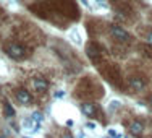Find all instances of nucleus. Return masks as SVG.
I'll return each mask as SVG.
<instances>
[{"label": "nucleus", "instance_id": "6e6552de", "mask_svg": "<svg viewBox=\"0 0 152 138\" xmlns=\"http://www.w3.org/2000/svg\"><path fill=\"white\" fill-rule=\"evenodd\" d=\"M32 86H34V89L37 93H45L47 89H49V81L42 77H36L32 80Z\"/></svg>", "mask_w": 152, "mask_h": 138}, {"label": "nucleus", "instance_id": "f3484780", "mask_svg": "<svg viewBox=\"0 0 152 138\" xmlns=\"http://www.w3.org/2000/svg\"><path fill=\"white\" fill-rule=\"evenodd\" d=\"M108 135L112 138H121V135L118 132H115V128H108Z\"/></svg>", "mask_w": 152, "mask_h": 138}, {"label": "nucleus", "instance_id": "4be33fe9", "mask_svg": "<svg viewBox=\"0 0 152 138\" xmlns=\"http://www.w3.org/2000/svg\"><path fill=\"white\" fill-rule=\"evenodd\" d=\"M0 138H7V135H5V133H3V132H2V130H0Z\"/></svg>", "mask_w": 152, "mask_h": 138}, {"label": "nucleus", "instance_id": "393cba45", "mask_svg": "<svg viewBox=\"0 0 152 138\" xmlns=\"http://www.w3.org/2000/svg\"><path fill=\"white\" fill-rule=\"evenodd\" d=\"M149 103H151V106H152V96L149 97Z\"/></svg>", "mask_w": 152, "mask_h": 138}, {"label": "nucleus", "instance_id": "5701e85b", "mask_svg": "<svg viewBox=\"0 0 152 138\" xmlns=\"http://www.w3.org/2000/svg\"><path fill=\"white\" fill-rule=\"evenodd\" d=\"M61 138H73V137H71V135H68V133H65V135L61 137Z\"/></svg>", "mask_w": 152, "mask_h": 138}, {"label": "nucleus", "instance_id": "412c9836", "mask_svg": "<svg viewBox=\"0 0 152 138\" xmlns=\"http://www.w3.org/2000/svg\"><path fill=\"white\" fill-rule=\"evenodd\" d=\"M79 2L83 3V5H86V7H89V3H88V0H79Z\"/></svg>", "mask_w": 152, "mask_h": 138}, {"label": "nucleus", "instance_id": "f257e3e1", "mask_svg": "<svg viewBox=\"0 0 152 138\" xmlns=\"http://www.w3.org/2000/svg\"><path fill=\"white\" fill-rule=\"evenodd\" d=\"M31 10L39 16H44V13H52L53 16L61 15L65 18H70V20H75V18L79 16V12L73 0H50V2H44V3H39V5H32ZM53 16H52V21H53Z\"/></svg>", "mask_w": 152, "mask_h": 138}, {"label": "nucleus", "instance_id": "f8f14e48", "mask_svg": "<svg viewBox=\"0 0 152 138\" xmlns=\"http://www.w3.org/2000/svg\"><path fill=\"white\" fill-rule=\"evenodd\" d=\"M3 111H5V117L7 119H12L13 115H15V109L12 107V104H10L8 101H5V103H3Z\"/></svg>", "mask_w": 152, "mask_h": 138}, {"label": "nucleus", "instance_id": "aec40b11", "mask_svg": "<svg viewBox=\"0 0 152 138\" xmlns=\"http://www.w3.org/2000/svg\"><path fill=\"white\" fill-rule=\"evenodd\" d=\"M86 127H88V128H96V123H94V122H88V123H86Z\"/></svg>", "mask_w": 152, "mask_h": 138}, {"label": "nucleus", "instance_id": "1a4fd4ad", "mask_svg": "<svg viewBox=\"0 0 152 138\" xmlns=\"http://www.w3.org/2000/svg\"><path fill=\"white\" fill-rule=\"evenodd\" d=\"M16 99H18V103L20 104H23V106H28V104L32 101V97H31V94L26 91V89H23V88H20V89H16Z\"/></svg>", "mask_w": 152, "mask_h": 138}, {"label": "nucleus", "instance_id": "2eb2a0df", "mask_svg": "<svg viewBox=\"0 0 152 138\" xmlns=\"http://www.w3.org/2000/svg\"><path fill=\"white\" fill-rule=\"evenodd\" d=\"M139 49H141V52H142L144 55H147V57H151V59H152V49L149 46H141Z\"/></svg>", "mask_w": 152, "mask_h": 138}, {"label": "nucleus", "instance_id": "a878e982", "mask_svg": "<svg viewBox=\"0 0 152 138\" xmlns=\"http://www.w3.org/2000/svg\"><path fill=\"white\" fill-rule=\"evenodd\" d=\"M23 138H29V137H23Z\"/></svg>", "mask_w": 152, "mask_h": 138}, {"label": "nucleus", "instance_id": "a211bd4d", "mask_svg": "<svg viewBox=\"0 0 152 138\" xmlns=\"http://www.w3.org/2000/svg\"><path fill=\"white\" fill-rule=\"evenodd\" d=\"M146 41H147V44L152 46V31H147V34H146Z\"/></svg>", "mask_w": 152, "mask_h": 138}, {"label": "nucleus", "instance_id": "4468645a", "mask_svg": "<svg viewBox=\"0 0 152 138\" xmlns=\"http://www.w3.org/2000/svg\"><path fill=\"white\" fill-rule=\"evenodd\" d=\"M70 38H71V41L76 42V44H81V38H79V34H78V31L73 30V31H70Z\"/></svg>", "mask_w": 152, "mask_h": 138}, {"label": "nucleus", "instance_id": "20e7f679", "mask_svg": "<svg viewBox=\"0 0 152 138\" xmlns=\"http://www.w3.org/2000/svg\"><path fill=\"white\" fill-rule=\"evenodd\" d=\"M110 34L118 42H128L129 41V32L126 30H123L121 26H118V24H110Z\"/></svg>", "mask_w": 152, "mask_h": 138}, {"label": "nucleus", "instance_id": "9d476101", "mask_svg": "<svg viewBox=\"0 0 152 138\" xmlns=\"http://www.w3.org/2000/svg\"><path fill=\"white\" fill-rule=\"evenodd\" d=\"M81 111H83V114L88 115V117H94V115L97 114V107H96V104H92V103H83Z\"/></svg>", "mask_w": 152, "mask_h": 138}, {"label": "nucleus", "instance_id": "39448f33", "mask_svg": "<svg viewBox=\"0 0 152 138\" xmlns=\"http://www.w3.org/2000/svg\"><path fill=\"white\" fill-rule=\"evenodd\" d=\"M86 54L92 62H99L102 59V47H100L97 42H89L86 46Z\"/></svg>", "mask_w": 152, "mask_h": 138}, {"label": "nucleus", "instance_id": "dca6fc26", "mask_svg": "<svg viewBox=\"0 0 152 138\" xmlns=\"http://www.w3.org/2000/svg\"><path fill=\"white\" fill-rule=\"evenodd\" d=\"M120 106H121V103L118 99H115V101H110V111H117V109H120Z\"/></svg>", "mask_w": 152, "mask_h": 138}, {"label": "nucleus", "instance_id": "0eeeda50", "mask_svg": "<svg viewBox=\"0 0 152 138\" xmlns=\"http://www.w3.org/2000/svg\"><path fill=\"white\" fill-rule=\"evenodd\" d=\"M113 8H115V12L117 13H120V15H125V16H128V15H131V7L128 5V3H125V2H121V0H113Z\"/></svg>", "mask_w": 152, "mask_h": 138}, {"label": "nucleus", "instance_id": "ddd939ff", "mask_svg": "<svg viewBox=\"0 0 152 138\" xmlns=\"http://www.w3.org/2000/svg\"><path fill=\"white\" fill-rule=\"evenodd\" d=\"M31 119H32L36 123H42V122H44V115H42L41 112H32V114H31Z\"/></svg>", "mask_w": 152, "mask_h": 138}, {"label": "nucleus", "instance_id": "b1692460", "mask_svg": "<svg viewBox=\"0 0 152 138\" xmlns=\"http://www.w3.org/2000/svg\"><path fill=\"white\" fill-rule=\"evenodd\" d=\"M97 3H100V5H105V3H104V0H96Z\"/></svg>", "mask_w": 152, "mask_h": 138}, {"label": "nucleus", "instance_id": "423d86ee", "mask_svg": "<svg viewBox=\"0 0 152 138\" xmlns=\"http://www.w3.org/2000/svg\"><path fill=\"white\" fill-rule=\"evenodd\" d=\"M128 86L131 89H134V91H142L147 86V81H146V78H142V77L133 75V77H129V80H128Z\"/></svg>", "mask_w": 152, "mask_h": 138}, {"label": "nucleus", "instance_id": "7ed1b4c3", "mask_svg": "<svg viewBox=\"0 0 152 138\" xmlns=\"http://www.w3.org/2000/svg\"><path fill=\"white\" fill-rule=\"evenodd\" d=\"M5 52L8 57H12V59H15V60H20L26 55V49L21 44H18V42H10V44L5 47Z\"/></svg>", "mask_w": 152, "mask_h": 138}, {"label": "nucleus", "instance_id": "6ab92c4d", "mask_svg": "<svg viewBox=\"0 0 152 138\" xmlns=\"http://www.w3.org/2000/svg\"><path fill=\"white\" fill-rule=\"evenodd\" d=\"M55 96H57V97H65V91H61V89H60V91L55 93Z\"/></svg>", "mask_w": 152, "mask_h": 138}, {"label": "nucleus", "instance_id": "f03ea898", "mask_svg": "<svg viewBox=\"0 0 152 138\" xmlns=\"http://www.w3.org/2000/svg\"><path fill=\"white\" fill-rule=\"evenodd\" d=\"M99 72H100V75H102L107 81L112 83V85H115L117 88H123L121 72H120V68H118L117 65L108 63V62H105V63H100L99 65Z\"/></svg>", "mask_w": 152, "mask_h": 138}, {"label": "nucleus", "instance_id": "9b49d317", "mask_svg": "<svg viewBox=\"0 0 152 138\" xmlns=\"http://www.w3.org/2000/svg\"><path fill=\"white\" fill-rule=\"evenodd\" d=\"M129 132H131V135H134V137H141L142 132H144V125L139 120H133L131 123H129Z\"/></svg>", "mask_w": 152, "mask_h": 138}]
</instances>
